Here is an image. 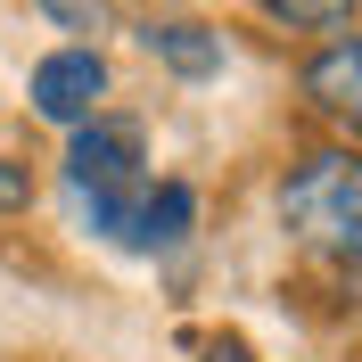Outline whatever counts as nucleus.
<instances>
[{"mask_svg": "<svg viewBox=\"0 0 362 362\" xmlns=\"http://www.w3.org/2000/svg\"><path fill=\"white\" fill-rule=\"evenodd\" d=\"M305 99H313V115H329L338 132L362 140V33H329V42L305 58Z\"/></svg>", "mask_w": 362, "mask_h": 362, "instance_id": "nucleus-5", "label": "nucleus"}, {"mask_svg": "<svg viewBox=\"0 0 362 362\" xmlns=\"http://www.w3.org/2000/svg\"><path fill=\"white\" fill-rule=\"evenodd\" d=\"M74 223L90 239H107L124 255H165L198 230V189L189 181H132V189H107V198H66Z\"/></svg>", "mask_w": 362, "mask_h": 362, "instance_id": "nucleus-2", "label": "nucleus"}, {"mask_svg": "<svg viewBox=\"0 0 362 362\" xmlns=\"http://www.w3.org/2000/svg\"><path fill=\"white\" fill-rule=\"evenodd\" d=\"M25 99H33V115L42 124H90L99 115V99H107V58L90 42H66V49H49L42 66H33V83H25Z\"/></svg>", "mask_w": 362, "mask_h": 362, "instance_id": "nucleus-4", "label": "nucleus"}, {"mask_svg": "<svg viewBox=\"0 0 362 362\" xmlns=\"http://www.w3.org/2000/svg\"><path fill=\"white\" fill-rule=\"evenodd\" d=\"M25 198H33V173H25L17 157H0V214H17Z\"/></svg>", "mask_w": 362, "mask_h": 362, "instance_id": "nucleus-9", "label": "nucleus"}, {"mask_svg": "<svg viewBox=\"0 0 362 362\" xmlns=\"http://www.w3.org/2000/svg\"><path fill=\"white\" fill-rule=\"evenodd\" d=\"M132 181H148L140 124H124V115L74 124V140H66V198H107V189H132Z\"/></svg>", "mask_w": 362, "mask_h": 362, "instance_id": "nucleus-3", "label": "nucleus"}, {"mask_svg": "<svg viewBox=\"0 0 362 362\" xmlns=\"http://www.w3.org/2000/svg\"><path fill=\"white\" fill-rule=\"evenodd\" d=\"M280 223L305 255L338 272H362V157L354 148H313L280 181Z\"/></svg>", "mask_w": 362, "mask_h": 362, "instance_id": "nucleus-1", "label": "nucleus"}, {"mask_svg": "<svg viewBox=\"0 0 362 362\" xmlns=\"http://www.w3.org/2000/svg\"><path fill=\"white\" fill-rule=\"evenodd\" d=\"M140 49H148L157 66H173L181 83H214V74H223V33H206V25H189V17H148L140 25Z\"/></svg>", "mask_w": 362, "mask_h": 362, "instance_id": "nucleus-6", "label": "nucleus"}, {"mask_svg": "<svg viewBox=\"0 0 362 362\" xmlns=\"http://www.w3.org/2000/svg\"><path fill=\"white\" fill-rule=\"evenodd\" d=\"M206 362H247V354H239V346H214V354H206Z\"/></svg>", "mask_w": 362, "mask_h": 362, "instance_id": "nucleus-10", "label": "nucleus"}, {"mask_svg": "<svg viewBox=\"0 0 362 362\" xmlns=\"http://www.w3.org/2000/svg\"><path fill=\"white\" fill-rule=\"evenodd\" d=\"M280 25H296V33H329V25H346L362 8V0H264Z\"/></svg>", "mask_w": 362, "mask_h": 362, "instance_id": "nucleus-7", "label": "nucleus"}, {"mask_svg": "<svg viewBox=\"0 0 362 362\" xmlns=\"http://www.w3.org/2000/svg\"><path fill=\"white\" fill-rule=\"evenodd\" d=\"M58 33H107V0H33Z\"/></svg>", "mask_w": 362, "mask_h": 362, "instance_id": "nucleus-8", "label": "nucleus"}]
</instances>
